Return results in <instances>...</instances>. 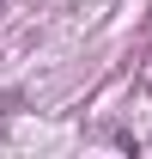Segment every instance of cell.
<instances>
[{"instance_id": "6da1fadb", "label": "cell", "mask_w": 152, "mask_h": 159, "mask_svg": "<svg viewBox=\"0 0 152 159\" xmlns=\"http://www.w3.org/2000/svg\"><path fill=\"white\" fill-rule=\"evenodd\" d=\"M0 6H6V0H0Z\"/></svg>"}]
</instances>
